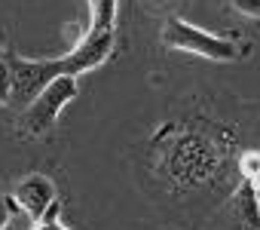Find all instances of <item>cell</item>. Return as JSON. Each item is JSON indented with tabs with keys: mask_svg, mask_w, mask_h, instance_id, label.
Segmentation results:
<instances>
[{
	"mask_svg": "<svg viewBox=\"0 0 260 230\" xmlns=\"http://www.w3.org/2000/svg\"><path fill=\"white\" fill-rule=\"evenodd\" d=\"M162 46L175 49V52H193V55H202V59H211V62H236L239 59V49L226 37L208 34V31H202V28H196L184 19H169L166 22Z\"/></svg>",
	"mask_w": 260,
	"mask_h": 230,
	"instance_id": "6da1fadb",
	"label": "cell"
},
{
	"mask_svg": "<svg viewBox=\"0 0 260 230\" xmlns=\"http://www.w3.org/2000/svg\"><path fill=\"white\" fill-rule=\"evenodd\" d=\"M77 98V77H58L52 80L25 110H22V135H46L58 117H61V110Z\"/></svg>",
	"mask_w": 260,
	"mask_h": 230,
	"instance_id": "7a4b0ae2",
	"label": "cell"
},
{
	"mask_svg": "<svg viewBox=\"0 0 260 230\" xmlns=\"http://www.w3.org/2000/svg\"><path fill=\"white\" fill-rule=\"evenodd\" d=\"M10 68H13V107H19V110H25L52 80L68 77L61 55L58 59H22V55H13Z\"/></svg>",
	"mask_w": 260,
	"mask_h": 230,
	"instance_id": "3957f363",
	"label": "cell"
},
{
	"mask_svg": "<svg viewBox=\"0 0 260 230\" xmlns=\"http://www.w3.org/2000/svg\"><path fill=\"white\" fill-rule=\"evenodd\" d=\"M113 52V31H86V37L68 52L61 55L64 62V74L68 77H80L95 71L98 65H104Z\"/></svg>",
	"mask_w": 260,
	"mask_h": 230,
	"instance_id": "277c9868",
	"label": "cell"
},
{
	"mask_svg": "<svg viewBox=\"0 0 260 230\" xmlns=\"http://www.w3.org/2000/svg\"><path fill=\"white\" fill-rule=\"evenodd\" d=\"M13 199H16V206H19L31 221H40V218L46 215V209H49L58 196H55V184H52L46 175H28V178H22V181L16 184Z\"/></svg>",
	"mask_w": 260,
	"mask_h": 230,
	"instance_id": "5b68a950",
	"label": "cell"
},
{
	"mask_svg": "<svg viewBox=\"0 0 260 230\" xmlns=\"http://www.w3.org/2000/svg\"><path fill=\"white\" fill-rule=\"evenodd\" d=\"M119 0H89V31H113Z\"/></svg>",
	"mask_w": 260,
	"mask_h": 230,
	"instance_id": "8992f818",
	"label": "cell"
},
{
	"mask_svg": "<svg viewBox=\"0 0 260 230\" xmlns=\"http://www.w3.org/2000/svg\"><path fill=\"white\" fill-rule=\"evenodd\" d=\"M0 104H13V68H10V59H0Z\"/></svg>",
	"mask_w": 260,
	"mask_h": 230,
	"instance_id": "52a82bcc",
	"label": "cell"
},
{
	"mask_svg": "<svg viewBox=\"0 0 260 230\" xmlns=\"http://www.w3.org/2000/svg\"><path fill=\"white\" fill-rule=\"evenodd\" d=\"M16 212H22L19 206H16V199H10V196H0V230H4L10 221H13V215Z\"/></svg>",
	"mask_w": 260,
	"mask_h": 230,
	"instance_id": "ba28073f",
	"label": "cell"
},
{
	"mask_svg": "<svg viewBox=\"0 0 260 230\" xmlns=\"http://www.w3.org/2000/svg\"><path fill=\"white\" fill-rule=\"evenodd\" d=\"M233 10L242 13V16H251V19H260V0H230Z\"/></svg>",
	"mask_w": 260,
	"mask_h": 230,
	"instance_id": "9c48e42d",
	"label": "cell"
},
{
	"mask_svg": "<svg viewBox=\"0 0 260 230\" xmlns=\"http://www.w3.org/2000/svg\"><path fill=\"white\" fill-rule=\"evenodd\" d=\"M4 230H34V224H31V218H28L25 212H16V215H13V221H10Z\"/></svg>",
	"mask_w": 260,
	"mask_h": 230,
	"instance_id": "30bf717a",
	"label": "cell"
},
{
	"mask_svg": "<svg viewBox=\"0 0 260 230\" xmlns=\"http://www.w3.org/2000/svg\"><path fill=\"white\" fill-rule=\"evenodd\" d=\"M0 52H4V49H0ZM0 59H4V55H0Z\"/></svg>",
	"mask_w": 260,
	"mask_h": 230,
	"instance_id": "8fae6325",
	"label": "cell"
}]
</instances>
